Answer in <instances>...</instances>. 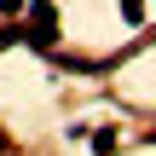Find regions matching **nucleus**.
Returning a JSON list of instances; mask_svg holds the SVG:
<instances>
[{"mask_svg":"<svg viewBox=\"0 0 156 156\" xmlns=\"http://www.w3.org/2000/svg\"><path fill=\"white\" fill-rule=\"evenodd\" d=\"M17 41H23V23H6V29H0V52H6V46H17Z\"/></svg>","mask_w":156,"mask_h":156,"instance_id":"7ed1b4c3","label":"nucleus"},{"mask_svg":"<svg viewBox=\"0 0 156 156\" xmlns=\"http://www.w3.org/2000/svg\"><path fill=\"white\" fill-rule=\"evenodd\" d=\"M116 145H122L116 127H98V133H93V151H98V156H116Z\"/></svg>","mask_w":156,"mask_h":156,"instance_id":"f03ea898","label":"nucleus"},{"mask_svg":"<svg viewBox=\"0 0 156 156\" xmlns=\"http://www.w3.org/2000/svg\"><path fill=\"white\" fill-rule=\"evenodd\" d=\"M23 41H29V46H41V52H52V46H58V6H52V0L23 6Z\"/></svg>","mask_w":156,"mask_h":156,"instance_id":"f257e3e1","label":"nucleus"},{"mask_svg":"<svg viewBox=\"0 0 156 156\" xmlns=\"http://www.w3.org/2000/svg\"><path fill=\"white\" fill-rule=\"evenodd\" d=\"M6 151H12V133H0V156H6Z\"/></svg>","mask_w":156,"mask_h":156,"instance_id":"20e7f679","label":"nucleus"}]
</instances>
